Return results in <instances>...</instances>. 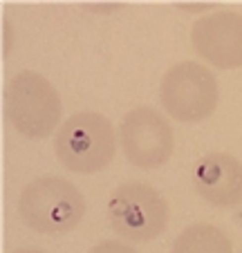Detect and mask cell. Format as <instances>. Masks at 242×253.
<instances>
[{"instance_id":"cell-1","label":"cell","mask_w":242,"mask_h":253,"mask_svg":"<svg viewBox=\"0 0 242 253\" xmlns=\"http://www.w3.org/2000/svg\"><path fill=\"white\" fill-rule=\"evenodd\" d=\"M20 217L38 233L58 235L76 229L86 215V200L63 177H38L20 191Z\"/></svg>"},{"instance_id":"cell-2","label":"cell","mask_w":242,"mask_h":253,"mask_svg":"<svg viewBox=\"0 0 242 253\" xmlns=\"http://www.w3.org/2000/svg\"><path fill=\"white\" fill-rule=\"evenodd\" d=\"M56 157L72 172H99L114 159L117 134L114 128L99 112L72 115L58 128L54 139Z\"/></svg>"},{"instance_id":"cell-3","label":"cell","mask_w":242,"mask_h":253,"mask_svg":"<svg viewBox=\"0 0 242 253\" xmlns=\"http://www.w3.org/2000/svg\"><path fill=\"white\" fill-rule=\"evenodd\" d=\"M108 217L114 233L130 242H148L164 233L168 204L159 191L142 182H126L114 188L108 202Z\"/></svg>"},{"instance_id":"cell-4","label":"cell","mask_w":242,"mask_h":253,"mask_svg":"<svg viewBox=\"0 0 242 253\" xmlns=\"http://www.w3.org/2000/svg\"><path fill=\"white\" fill-rule=\"evenodd\" d=\"M7 115L20 134L43 139L58 128L61 96L43 74L20 72L7 87Z\"/></svg>"},{"instance_id":"cell-5","label":"cell","mask_w":242,"mask_h":253,"mask_svg":"<svg viewBox=\"0 0 242 253\" xmlns=\"http://www.w3.org/2000/svg\"><path fill=\"white\" fill-rule=\"evenodd\" d=\"M159 96L173 119L195 124L213 115L220 92L215 77L202 63L182 61L164 74Z\"/></svg>"},{"instance_id":"cell-6","label":"cell","mask_w":242,"mask_h":253,"mask_svg":"<svg viewBox=\"0 0 242 253\" xmlns=\"http://www.w3.org/2000/svg\"><path fill=\"white\" fill-rule=\"evenodd\" d=\"M119 139L128 162L142 170L164 166L171 159L175 146L168 119L150 105H139L124 117Z\"/></svg>"},{"instance_id":"cell-7","label":"cell","mask_w":242,"mask_h":253,"mask_svg":"<svg viewBox=\"0 0 242 253\" xmlns=\"http://www.w3.org/2000/svg\"><path fill=\"white\" fill-rule=\"evenodd\" d=\"M191 43L199 56L215 67H242V16L236 11H215L195 20Z\"/></svg>"},{"instance_id":"cell-8","label":"cell","mask_w":242,"mask_h":253,"mask_svg":"<svg viewBox=\"0 0 242 253\" xmlns=\"http://www.w3.org/2000/svg\"><path fill=\"white\" fill-rule=\"evenodd\" d=\"M193 186L218 209L242 204V162L229 153H209L193 166Z\"/></svg>"},{"instance_id":"cell-9","label":"cell","mask_w":242,"mask_h":253,"mask_svg":"<svg viewBox=\"0 0 242 253\" xmlns=\"http://www.w3.org/2000/svg\"><path fill=\"white\" fill-rule=\"evenodd\" d=\"M173 253H233V244L213 224H193L177 235Z\"/></svg>"},{"instance_id":"cell-10","label":"cell","mask_w":242,"mask_h":253,"mask_svg":"<svg viewBox=\"0 0 242 253\" xmlns=\"http://www.w3.org/2000/svg\"><path fill=\"white\" fill-rule=\"evenodd\" d=\"M90 253H137L133 247L121 242H114V240H105V242H99L97 247L90 249Z\"/></svg>"},{"instance_id":"cell-11","label":"cell","mask_w":242,"mask_h":253,"mask_svg":"<svg viewBox=\"0 0 242 253\" xmlns=\"http://www.w3.org/2000/svg\"><path fill=\"white\" fill-rule=\"evenodd\" d=\"M11 253H45V251H41V249H16Z\"/></svg>"}]
</instances>
